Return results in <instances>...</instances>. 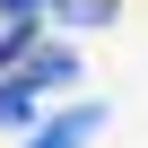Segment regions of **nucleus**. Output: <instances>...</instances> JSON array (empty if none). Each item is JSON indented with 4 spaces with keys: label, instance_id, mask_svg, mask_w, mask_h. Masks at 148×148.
<instances>
[{
    "label": "nucleus",
    "instance_id": "5",
    "mask_svg": "<svg viewBox=\"0 0 148 148\" xmlns=\"http://www.w3.org/2000/svg\"><path fill=\"white\" fill-rule=\"evenodd\" d=\"M26 44H35V26H0V70H9V61H18Z\"/></svg>",
    "mask_w": 148,
    "mask_h": 148
},
{
    "label": "nucleus",
    "instance_id": "3",
    "mask_svg": "<svg viewBox=\"0 0 148 148\" xmlns=\"http://www.w3.org/2000/svg\"><path fill=\"white\" fill-rule=\"evenodd\" d=\"M0 18L9 26H35V18H61V0H0Z\"/></svg>",
    "mask_w": 148,
    "mask_h": 148
},
{
    "label": "nucleus",
    "instance_id": "4",
    "mask_svg": "<svg viewBox=\"0 0 148 148\" xmlns=\"http://www.w3.org/2000/svg\"><path fill=\"white\" fill-rule=\"evenodd\" d=\"M61 18H70V26H105V18H113V0H61Z\"/></svg>",
    "mask_w": 148,
    "mask_h": 148
},
{
    "label": "nucleus",
    "instance_id": "1",
    "mask_svg": "<svg viewBox=\"0 0 148 148\" xmlns=\"http://www.w3.org/2000/svg\"><path fill=\"white\" fill-rule=\"evenodd\" d=\"M105 122H113L105 105H70V113H52V122H44V131H35L26 148H87V139H96Z\"/></svg>",
    "mask_w": 148,
    "mask_h": 148
},
{
    "label": "nucleus",
    "instance_id": "2",
    "mask_svg": "<svg viewBox=\"0 0 148 148\" xmlns=\"http://www.w3.org/2000/svg\"><path fill=\"white\" fill-rule=\"evenodd\" d=\"M35 105H44V87L26 79V70L0 79V131H35Z\"/></svg>",
    "mask_w": 148,
    "mask_h": 148
}]
</instances>
